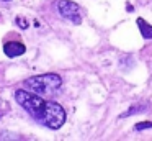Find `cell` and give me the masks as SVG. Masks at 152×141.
I'll return each mask as SVG.
<instances>
[{"mask_svg": "<svg viewBox=\"0 0 152 141\" xmlns=\"http://www.w3.org/2000/svg\"><path fill=\"white\" fill-rule=\"evenodd\" d=\"M15 100L30 113L34 121L49 130H59L66 123V110L62 105L53 100H44L39 94L33 90L18 89L15 92Z\"/></svg>", "mask_w": 152, "mask_h": 141, "instance_id": "6da1fadb", "label": "cell"}, {"mask_svg": "<svg viewBox=\"0 0 152 141\" xmlns=\"http://www.w3.org/2000/svg\"><path fill=\"white\" fill-rule=\"evenodd\" d=\"M145 110H147V105H132V107L129 108L126 113H121V115H119V118L131 117V115H134V111H145Z\"/></svg>", "mask_w": 152, "mask_h": 141, "instance_id": "8992f818", "label": "cell"}, {"mask_svg": "<svg viewBox=\"0 0 152 141\" xmlns=\"http://www.w3.org/2000/svg\"><path fill=\"white\" fill-rule=\"evenodd\" d=\"M61 85H62V79H61L59 74H54V72L33 75V77H28L25 80V87L28 90H33L39 95L53 94V92L59 90Z\"/></svg>", "mask_w": 152, "mask_h": 141, "instance_id": "7a4b0ae2", "label": "cell"}, {"mask_svg": "<svg viewBox=\"0 0 152 141\" xmlns=\"http://www.w3.org/2000/svg\"><path fill=\"white\" fill-rule=\"evenodd\" d=\"M137 26H139L141 35L144 36L145 39H152V26L149 25L144 18H137Z\"/></svg>", "mask_w": 152, "mask_h": 141, "instance_id": "5b68a950", "label": "cell"}, {"mask_svg": "<svg viewBox=\"0 0 152 141\" xmlns=\"http://www.w3.org/2000/svg\"><path fill=\"white\" fill-rule=\"evenodd\" d=\"M56 7L62 18L72 21L74 25H80L82 23V10H80V7L75 2H72V0H57Z\"/></svg>", "mask_w": 152, "mask_h": 141, "instance_id": "3957f363", "label": "cell"}, {"mask_svg": "<svg viewBox=\"0 0 152 141\" xmlns=\"http://www.w3.org/2000/svg\"><path fill=\"white\" fill-rule=\"evenodd\" d=\"M17 25L20 26L21 30H25V28H28V21L25 18H21V16H17Z\"/></svg>", "mask_w": 152, "mask_h": 141, "instance_id": "ba28073f", "label": "cell"}, {"mask_svg": "<svg viewBox=\"0 0 152 141\" xmlns=\"http://www.w3.org/2000/svg\"><path fill=\"white\" fill-rule=\"evenodd\" d=\"M4 2H8V0H4Z\"/></svg>", "mask_w": 152, "mask_h": 141, "instance_id": "9c48e42d", "label": "cell"}, {"mask_svg": "<svg viewBox=\"0 0 152 141\" xmlns=\"http://www.w3.org/2000/svg\"><path fill=\"white\" fill-rule=\"evenodd\" d=\"M25 51H26V48H25V44L20 41H8V43H5V46H4V52L8 58L21 56V54H25Z\"/></svg>", "mask_w": 152, "mask_h": 141, "instance_id": "277c9868", "label": "cell"}, {"mask_svg": "<svg viewBox=\"0 0 152 141\" xmlns=\"http://www.w3.org/2000/svg\"><path fill=\"white\" fill-rule=\"evenodd\" d=\"M149 128H152V123H151V121H141V123L136 125V130H137V131L149 130Z\"/></svg>", "mask_w": 152, "mask_h": 141, "instance_id": "52a82bcc", "label": "cell"}]
</instances>
